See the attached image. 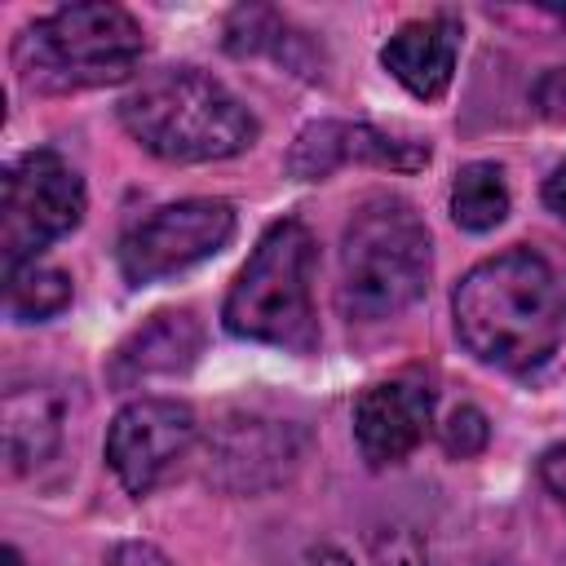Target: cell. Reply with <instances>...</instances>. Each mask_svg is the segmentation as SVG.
Wrapping results in <instances>:
<instances>
[{
	"mask_svg": "<svg viewBox=\"0 0 566 566\" xmlns=\"http://www.w3.org/2000/svg\"><path fill=\"white\" fill-rule=\"evenodd\" d=\"M500 566H509V562H500Z\"/></svg>",
	"mask_w": 566,
	"mask_h": 566,
	"instance_id": "24",
	"label": "cell"
},
{
	"mask_svg": "<svg viewBox=\"0 0 566 566\" xmlns=\"http://www.w3.org/2000/svg\"><path fill=\"white\" fill-rule=\"evenodd\" d=\"M234 234V208L226 199H177L133 221L119 239V270L128 283H159L217 256Z\"/></svg>",
	"mask_w": 566,
	"mask_h": 566,
	"instance_id": "7",
	"label": "cell"
},
{
	"mask_svg": "<svg viewBox=\"0 0 566 566\" xmlns=\"http://www.w3.org/2000/svg\"><path fill=\"white\" fill-rule=\"evenodd\" d=\"M455 53H460V22L455 18H420V22H402L389 35V44L380 49V62L411 97L438 102L451 88Z\"/></svg>",
	"mask_w": 566,
	"mask_h": 566,
	"instance_id": "12",
	"label": "cell"
},
{
	"mask_svg": "<svg viewBox=\"0 0 566 566\" xmlns=\"http://www.w3.org/2000/svg\"><path fill=\"white\" fill-rule=\"evenodd\" d=\"M433 274V243L424 217L398 195H371L354 208L340 239V287L345 318L380 323L411 310Z\"/></svg>",
	"mask_w": 566,
	"mask_h": 566,
	"instance_id": "3",
	"label": "cell"
},
{
	"mask_svg": "<svg viewBox=\"0 0 566 566\" xmlns=\"http://www.w3.org/2000/svg\"><path fill=\"white\" fill-rule=\"evenodd\" d=\"M539 478H544V486L557 495V504L566 509V442H557V447H548V451L539 455Z\"/></svg>",
	"mask_w": 566,
	"mask_h": 566,
	"instance_id": "19",
	"label": "cell"
},
{
	"mask_svg": "<svg viewBox=\"0 0 566 566\" xmlns=\"http://www.w3.org/2000/svg\"><path fill=\"white\" fill-rule=\"evenodd\" d=\"M544 203H548V212H557V217L566 221V159L548 172V181H544Z\"/></svg>",
	"mask_w": 566,
	"mask_h": 566,
	"instance_id": "21",
	"label": "cell"
},
{
	"mask_svg": "<svg viewBox=\"0 0 566 566\" xmlns=\"http://www.w3.org/2000/svg\"><path fill=\"white\" fill-rule=\"evenodd\" d=\"M4 305L18 323H44L71 305V274L40 261L4 270Z\"/></svg>",
	"mask_w": 566,
	"mask_h": 566,
	"instance_id": "16",
	"label": "cell"
},
{
	"mask_svg": "<svg viewBox=\"0 0 566 566\" xmlns=\"http://www.w3.org/2000/svg\"><path fill=\"white\" fill-rule=\"evenodd\" d=\"M62 442V398L44 385H13L4 394V455L13 473L44 464Z\"/></svg>",
	"mask_w": 566,
	"mask_h": 566,
	"instance_id": "14",
	"label": "cell"
},
{
	"mask_svg": "<svg viewBox=\"0 0 566 566\" xmlns=\"http://www.w3.org/2000/svg\"><path fill=\"white\" fill-rule=\"evenodd\" d=\"M203 332L190 310H164L150 323H142L111 358V380L119 389L150 380V376H181L199 358Z\"/></svg>",
	"mask_w": 566,
	"mask_h": 566,
	"instance_id": "13",
	"label": "cell"
},
{
	"mask_svg": "<svg viewBox=\"0 0 566 566\" xmlns=\"http://www.w3.org/2000/svg\"><path fill=\"white\" fill-rule=\"evenodd\" d=\"M376 557H380V566H429V562H424V548H420L407 531H398V535L389 539V548L376 544Z\"/></svg>",
	"mask_w": 566,
	"mask_h": 566,
	"instance_id": "18",
	"label": "cell"
},
{
	"mask_svg": "<svg viewBox=\"0 0 566 566\" xmlns=\"http://www.w3.org/2000/svg\"><path fill=\"white\" fill-rule=\"evenodd\" d=\"M433 424V389L420 376L367 385L354 402V442L371 469L407 460Z\"/></svg>",
	"mask_w": 566,
	"mask_h": 566,
	"instance_id": "9",
	"label": "cell"
},
{
	"mask_svg": "<svg viewBox=\"0 0 566 566\" xmlns=\"http://www.w3.org/2000/svg\"><path fill=\"white\" fill-rule=\"evenodd\" d=\"M111 566H172L155 544H119L115 553H111Z\"/></svg>",
	"mask_w": 566,
	"mask_h": 566,
	"instance_id": "20",
	"label": "cell"
},
{
	"mask_svg": "<svg viewBox=\"0 0 566 566\" xmlns=\"http://www.w3.org/2000/svg\"><path fill=\"white\" fill-rule=\"evenodd\" d=\"M310 283H314V234L292 217L274 221L243 261L221 305L226 332L239 340L310 354L318 345Z\"/></svg>",
	"mask_w": 566,
	"mask_h": 566,
	"instance_id": "5",
	"label": "cell"
},
{
	"mask_svg": "<svg viewBox=\"0 0 566 566\" xmlns=\"http://www.w3.org/2000/svg\"><path fill=\"white\" fill-rule=\"evenodd\" d=\"M296 464V438L279 420L234 416L208 447V478L226 491H261L287 478Z\"/></svg>",
	"mask_w": 566,
	"mask_h": 566,
	"instance_id": "11",
	"label": "cell"
},
{
	"mask_svg": "<svg viewBox=\"0 0 566 566\" xmlns=\"http://www.w3.org/2000/svg\"><path fill=\"white\" fill-rule=\"evenodd\" d=\"M438 438H442V447H447V455H460V460H469V455H478L482 447H486V438H491V424H486V416L478 411V407H455L451 416H447V424L438 429Z\"/></svg>",
	"mask_w": 566,
	"mask_h": 566,
	"instance_id": "17",
	"label": "cell"
},
{
	"mask_svg": "<svg viewBox=\"0 0 566 566\" xmlns=\"http://www.w3.org/2000/svg\"><path fill=\"white\" fill-rule=\"evenodd\" d=\"M460 345L500 371L544 367L566 336V256L517 243L478 261L451 296Z\"/></svg>",
	"mask_w": 566,
	"mask_h": 566,
	"instance_id": "1",
	"label": "cell"
},
{
	"mask_svg": "<svg viewBox=\"0 0 566 566\" xmlns=\"http://www.w3.org/2000/svg\"><path fill=\"white\" fill-rule=\"evenodd\" d=\"M195 411L177 398H137L106 429V464L128 495H146L195 442Z\"/></svg>",
	"mask_w": 566,
	"mask_h": 566,
	"instance_id": "8",
	"label": "cell"
},
{
	"mask_svg": "<svg viewBox=\"0 0 566 566\" xmlns=\"http://www.w3.org/2000/svg\"><path fill=\"white\" fill-rule=\"evenodd\" d=\"M292 566H354L345 553H336V548H310V553H301Z\"/></svg>",
	"mask_w": 566,
	"mask_h": 566,
	"instance_id": "22",
	"label": "cell"
},
{
	"mask_svg": "<svg viewBox=\"0 0 566 566\" xmlns=\"http://www.w3.org/2000/svg\"><path fill=\"white\" fill-rule=\"evenodd\" d=\"M4 566H22V557H18V548H4Z\"/></svg>",
	"mask_w": 566,
	"mask_h": 566,
	"instance_id": "23",
	"label": "cell"
},
{
	"mask_svg": "<svg viewBox=\"0 0 566 566\" xmlns=\"http://www.w3.org/2000/svg\"><path fill=\"white\" fill-rule=\"evenodd\" d=\"M84 217V181L57 150H27L4 172L0 195V252L4 270L35 261L53 239L71 234Z\"/></svg>",
	"mask_w": 566,
	"mask_h": 566,
	"instance_id": "6",
	"label": "cell"
},
{
	"mask_svg": "<svg viewBox=\"0 0 566 566\" xmlns=\"http://www.w3.org/2000/svg\"><path fill=\"white\" fill-rule=\"evenodd\" d=\"M509 217V181L500 164H464L451 181V221L460 230H495Z\"/></svg>",
	"mask_w": 566,
	"mask_h": 566,
	"instance_id": "15",
	"label": "cell"
},
{
	"mask_svg": "<svg viewBox=\"0 0 566 566\" xmlns=\"http://www.w3.org/2000/svg\"><path fill=\"white\" fill-rule=\"evenodd\" d=\"M146 35L119 4H66L13 40V71L31 93H80L137 71Z\"/></svg>",
	"mask_w": 566,
	"mask_h": 566,
	"instance_id": "4",
	"label": "cell"
},
{
	"mask_svg": "<svg viewBox=\"0 0 566 566\" xmlns=\"http://www.w3.org/2000/svg\"><path fill=\"white\" fill-rule=\"evenodd\" d=\"M119 124L142 150L168 164L230 159L256 142V115L199 66H168L146 75L119 102Z\"/></svg>",
	"mask_w": 566,
	"mask_h": 566,
	"instance_id": "2",
	"label": "cell"
},
{
	"mask_svg": "<svg viewBox=\"0 0 566 566\" xmlns=\"http://www.w3.org/2000/svg\"><path fill=\"white\" fill-rule=\"evenodd\" d=\"M340 164H380V168L416 172V168L429 164V146L424 142H407V137H389V133H380L371 124L318 119L292 142V155H287V172L296 181H323Z\"/></svg>",
	"mask_w": 566,
	"mask_h": 566,
	"instance_id": "10",
	"label": "cell"
}]
</instances>
